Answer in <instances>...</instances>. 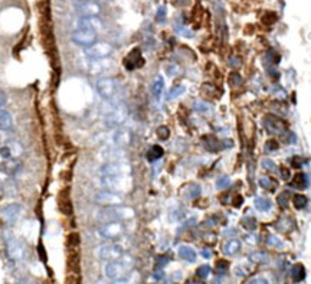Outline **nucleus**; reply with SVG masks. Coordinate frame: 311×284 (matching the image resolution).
<instances>
[{
  "mask_svg": "<svg viewBox=\"0 0 311 284\" xmlns=\"http://www.w3.org/2000/svg\"><path fill=\"white\" fill-rule=\"evenodd\" d=\"M131 267H133V258L128 255H123L120 260L108 261L105 264V276L113 282L120 280L131 273Z\"/></svg>",
  "mask_w": 311,
  "mask_h": 284,
  "instance_id": "obj_1",
  "label": "nucleus"
},
{
  "mask_svg": "<svg viewBox=\"0 0 311 284\" xmlns=\"http://www.w3.org/2000/svg\"><path fill=\"white\" fill-rule=\"evenodd\" d=\"M101 185L105 189L113 192H125L133 188V179L130 175L123 176H101Z\"/></svg>",
  "mask_w": 311,
  "mask_h": 284,
  "instance_id": "obj_2",
  "label": "nucleus"
},
{
  "mask_svg": "<svg viewBox=\"0 0 311 284\" xmlns=\"http://www.w3.org/2000/svg\"><path fill=\"white\" fill-rule=\"evenodd\" d=\"M135 216V212L133 208L128 207H108L107 210L103 211L100 213V219L105 222H111V221H125V219H133Z\"/></svg>",
  "mask_w": 311,
  "mask_h": 284,
  "instance_id": "obj_3",
  "label": "nucleus"
},
{
  "mask_svg": "<svg viewBox=\"0 0 311 284\" xmlns=\"http://www.w3.org/2000/svg\"><path fill=\"white\" fill-rule=\"evenodd\" d=\"M4 242H6V253L10 260L20 261L25 258V254H26L25 245L19 239H16L12 232H4Z\"/></svg>",
  "mask_w": 311,
  "mask_h": 284,
  "instance_id": "obj_4",
  "label": "nucleus"
},
{
  "mask_svg": "<svg viewBox=\"0 0 311 284\" xmlns=\"http://www.w3.org/2000/svg\"><path fill=\"white\" fill-rule=\"evenodd\" d=\"M95 88H97V92L100 94L101 98L107 100V101H111L117 95L120 85L119 82H117V79L105 76V78H101V79L97 81Z\"/></svg>",
  "mask_w": 311,
  "mask_h": 284,
  "instance_id": "obj_5",
  "label": "nucleus"
},
{
  "mask_svg": "<svg viewBox=\"0 0 311 284\" xmlns=\"http://www.w3.org/2000/svg\"><path fill=\"white\" fill-rule=\"evenodd\" d=\"M100 173L103 176H123V175H131V166L128 162L120 160V162H108L100 167Z\"/></svg>",
  "mask_w": 311,
  "mask_h": 284,
  "instance_id": "obj_6",
  "label": "nucleus"
},
{
  "mask_svg": "<svg viewBox=\"0 0 311 284\" xmlns=\"http://www.w3.org/2000/svg\"><path fill=\"white\" fill-rule=\"evenodd\" d=\"M72 42L75 45L84 46V48H88V46L94 45L97 42V32L91 29H85V28H78L72 32Z\"/></svg>",
  "mask_w": 311,
  "mask_h": 284,
  "instance_id": "obj_7",
  "label": "nucleus"
},
{
  "mask_svg": "<svg viewBox=\"0 0 311 284\" xmlns=\"http://www.w3.org/2000/svg\"><path fill=\"white\" fill-rule=\"evenodd\" d=\"M125 228L120 221H111V222H105L98 228V235L104 239H116L120 238L124 234Z\"/></svg>",
  "mask_w": 311,
  "mask_h": 284,
  "instance_id": "obj_8",
  "label": "nucleus"
},
{
  "mask_svg": "<svg viewBox=\"0 0 311 284\" xmlns=\"http://www.w3.org/2000/svg\"><path fill=\"white\" fill-rule=\"evenodd\" d=\"M114 48L108 42H95L94 45L85 48V55L91 60H104L113 54Z\"/></svg>",
  "mask_w": 311,
  "mask_h": 284,
  "instance_id": "obj_9",
  "label": "nucleus"
},
{
  "mask_svg": "<svg viewBox=\"0 0 311 284\" xmlns=\"http://www.w3.org/2000/svg\"><path fill=\"white\" fill-rule=\"evenodd\" d=\"M123 196L113 191H100L94 196V202L101 207H119L123 204Z\"/></svg>",
  "mask_w": 311,
  "mask_h": 284,
  "instance_id": "obj_10",
  "label": "nucleus"
},
{
  "mask_svg": "<svg viewBox=\"0 0 311 284\" xmlns=\"http://www.w3.org/2000/svg\"><path fill=\"white\" fill-rule=\"evenodd\" d=\"M128 116V111H127V107L123 104L114 105V108H111L105 117V124L108 127H117L121 126Z\"/></svg>",
  "mask_w": 311,
  "mask_h": 284,
  "instance_id": "obj_11",
  "label": "nucleus"
},
{
  "mask_svg": "<svg viewBox=\"0 0 311 284\" xmlns=\"http://www.w3.org/2000/svg\"><path fill=\"white\" fill-rule=\"evenodd\" d=\"M123 255H124V251L121 245H117V244L101 245L97 248V257L104 261H116V260H120Z\"/></svg>",
  "mask_w": 311,
  "mask_h": 284,
  "instance_id": "obj_12",
  "label": "nucleus"
},
{
  "mask_svg": "<svg viewBox=\"0 0 311 284\" xmlns=\"http://www.w3.org/2000/svg\"><path fill=\"white\" fill-rule=\"evenodd\" d=\"M23 208L19 204H7L0 210V218L4 224L13 225L20 218Z\"/></svg>",
  "mask_w": 311,
  "mask_h": 284,
  "instance_id": "obj_13",
  "label": "nucleus"
},
{
  "mask_svg": "<svg viewBox=\"0 0 311 284\" xmlns=\"http://www.w3.org/2000/svg\"><path fill=\"white\" fill-rule=\"evenodd\" d=\"M264 126L271 135H281L288 129L287 123L275 114H267L264 117Z\"/></svg>",
  "mask_w": 311,
  "mask_h": 284,
  "instance_id": "obj_14",
  "label": "nucleus"
},
{
  "mask_svg": "<svg viewBox=\"0 0 311 284\" xmlns=\"http://www.w3.org/2000/svg\"><path fill=\"white\" fill-rule=\"evenodd\" d=\"M75 10L81 15V17H91V16H98L101 13V6L97 1L84 0V1H78V4L75 6Z\"/></svg>",
  "mask_w": 311,
  "mask_h": 284,
  "instance_id": "obj_15",
  "label": "nucleus"
},
{
  "mask_svg": "<svg viewBox=\"0 0 311 284\" xmlns=\"http://www.w3.org/2000/svg\"><path fill=\"white\" fill-rule=\"evenodd\" d=\"M113 67H114L113 61L107 60V58H104V60H92L88 65V71L92 75L105 74L110 70H113Z\"/></svg>",
  "mask_w": 311,
  "mask_h": 284,
  "instance_id": "obj_16",
  "label": "nucleus"
},
{
  "mask_svg": "<svg viewBox=\"0 0 311 284\" xmlns=\"http://www.w3.org/2000/svg\"><path fill=\"white\" fill-rule=\"evenodd\" d=\"M22 169V163H19L15 159H7L0 162V172L6 176H15Z\"/></svg>",
  "mask_w": 311,
  "mask_h": 284,
  "instance_id": "obj_17",
  "label": "nucleus"
},
{
  "mask_svg": "<svg viewBox=\"0 0 311 284\" xmlns=\"http://www.w3.org/2000/svg\"><path fill=\"white\" fill-rule=\"evenodd\" d=\"M101 157L108 163V162H120L125 157V151L119 147H107L101 151Z\"/></svg>",
  "mask_w": 311,
  "mask_h": 284,
  "instance_id": "obj_18",
  "label": "nucleus"
},
{
  "mask_svg": "<svg viewBox=\"0 0 311 284\" xmlns=\"http://www.w3.org/2000/svg\"><path fill=\"white\" fill-rule=\"evenodd\" d=\"M79 28H85V29H91L98 32L103 29V22L98 16H91V17H81L78 22Z\"/></svg>",
  "mask_w": 311,
  "mask_h": 284,
  "instance_id": "obj_19",
  "label": "nucleus"
},
{
  "mask_svg": "<svg viewBox=\"0 0 311 284\" xmlns=\"http://www.w3.org/2000/svg\"><path fill=\"white\" fill-rule=\"evenodd\" d=\"M133 140V135L130 130H117L114 136H113V142L116 146L119 147H124V146H130Z\"/></svg>",
  "mask_w": 311,
  "mask_h": 284,
  "instance_id": "obj_20",
  "label": "nucleus"
},
{
  "mask_svg": "<svg viewBox=\"0 0 311 284\" xmlns=\"http://www.w3.org/2000/svg\"><path fill=\"white\" fill-rule=\"evenodd\" d=\"M124 65H125V68H128V70H134V68L143 65V58H141V55H140V51H138V49H134L133 52L125 58Z\"/></svg>",
  "mask_w": 311,
  "mask_h": 284,
  "instance_id": "obj_21",
  "label": "nucleus"
},
{
  "mask_svg": "<svg viewBox=\"0 0 311 284\" xmlns=\"http://www.w3.org/2000/svg\"><path fill=\"white\" fill-rule=\"evenodd\" d=\"M178 253H179V257H180L182 260L187 261V263H194V261H196V258H197L196 251L193 250L192 247H189V245H180V247H179Z\"/></svg>",
  "mask_w": 311,
  "mask_h": 284,
  "instance_id": "obj_22",
  "label": "nucleus"
},
{
  "mask_svg": "<svg viewBox=\"0 0 311 284\" xmlns=\"http://www.w3.org/2000/svg\"><path fill=\"white\" fill-rule=\"evenodd\" d=\"M13 127V119L9 111L0 108V132H7Z\"/></svg>",
  "mask_w": 311,
  "mask_h": 284,
  "instance_id": "obj_23",
  "label": "nucleus"
},
{
  "mask_svg": "<svg viewBox=\"0 0 311 284\" xmlns=\"http://www.w3.org/2000/svg\"><path fill=\"white\" fill-rule=\"evenodd\" d=\"M241 245H242V244H241L239 239H229V241L223 245V254L229 255V257L238 254V253L241 251Z\"/></svg>",
  "mask_w": 311,
  "mask_h": 284,
  "instance_id": "obj_24",
  "label": "nucleus"
},
{
  "mask_svg": "<svg viewBox=\"0 0 311 284\" xmlns=\"http://www.w3.org/2000/svg\"><path fill=\"white\" fill-rule=\"evenodd\" d=\"M291 279L294 283H301L306 279V269L301 263H297L291 269Z\"/></svg>",
  "mask_w": 311,
  "mask_h": 284,
  "instance_id": "obj_25",
  "label": "nucleus"
},
{
  "mask_svg": "<svg viewBox=\"0 0 311 284\" xmlns=\"http://www.w3.org/2000/svg\"><path fill=\"white\" fill-rule=\"evenodd\" d=\"M203 144H205V147L209 151H218V150L221 149V143L213 136H205L203 137Z\"/></svg>",
  "mask_w": 311,
  "mask_h": 284,
  "instance_id": "obj_26",
  "label": "nucleus"
},
{
  "mask_svg": "<svg viewBox=\"0 0 311 284\" xmlns=\"http://www.w3.org/2000/svg\"><path fill=\"white\" fill-rule=\"evenodd\" d=\"M249 260L255 264H265L269 261V254H267L265 251H255L249 254Z\"/></svg>",
  "mask_w": 311,
  "mask_h": 284,
  "instance_id": "obj_27",
  "label": "nucleus"
},
{
  "mask_svg": "<svg viewBox=\"0 0 311 284\" xmlns=\"http://www.w3.org/2000/svg\"><path fill=\"white\" fill-rule=\"evenodd\" d=\"M163 88L164 79L162 76H157V78L153 81V84H151V92H153V95H154L156 98H159V97L162 95V92H163Z\"/></svg>",
  "mask_w": 311,
  "mask_h": 284,
  "instance_id": "obj_28",
  "label": "nucleus"
},
{
  "mask_svg": "<svg viewBox=\"0 0 311 284\" xmlns=\"http://www.w3.org/2000/svg\"><path fill=\"white\" fill-rule=\"evenodd\" d=\"M164 154V150L163 147H160V146H151L150 150L147 151V159L150 162H154V160H157V159H160L162 156Z\"/></svg>",
  "mask_w": 311,
  "mask_h": 284,
  "instance_id": "obj_29",
  "label": "nucleus"
},
{
  "mask_svg": "<svg viewBox=\"0 0 311 284\" xmlns=\"http://www.w3.org/2000/svg\"><path fill=\"white\" fill-rule=\"evenodd\" d=\"M291 186L296 189H304L307 186V176L304 173H297L291 182Z\"/></svg>",
  "mask_w": 311,
  "mask_h": 284,
  "instance_id": "obj_30",
  "label": "nucleus"
},
{
  "mask_svg": "<svg viewBox=\"0 0 311 284\" xmlns=\"http://www.w3.org/2000/svg\"><path fill=\"white\" fill-rule=\"evenodd\" d=\"M253 205H255V208L258 211H267L271 208V202L268 199H265V198H261V196L255 198Z\"/></svg>",
  "mask_w": 311,
  "mask_h": 284,
  "instance_id": "obj_31",
  "label": "nucleus"
},
{
  "mask_svg": "<svg viewBox=\"0 0 311 284\" xmlns=\"http://www.w3.org/2000/svg\"><path fill=\"white\" fill-rule=\"evenodd\" d=\"M293 204H294V207H296L297 210H303V208H306V207H307V196H304V195H301V194L294 195V198H293Z\"/></svg>",
  "mask_w": 311,
  "mask_h": 284,
  "instance_id": "obj_32",
  "label": "nucleus"
},
{
  "mask_svg": "<svg viewBox=\"0 0 311 284\" xmlns=\"http://www.w3.org/2000/svg\"><path fill=\"white\" fill-rule=\"evenodd\" d=\"M242 226L247 229V231H253L256 228V219L253 216H244L242 221H241Z\"/></svg>",
  "mask_w": 311,
  "mask_h": 284,
  "instance_id": "obj_33",
  "label": "nucleus"
},
{
  "mask_svg": "<svg viewBox=\"0 0 311 284\" xmlns=\"http://www.w3.org/2000/svg\"><path fill=\"white\" fill-rule=\"evenodd\" d=\"M0 156H1V159H3V160L13 159V157H15V153H13V150H12V147H10V144H9V143L0 147Z\"/></svg>",
  "mask_w": 311,
  "mask_h": 284,
  "instance_id": "obj_34",
  "label": "nucleus"
},
{
  "mask_svg": "<svg viewBox=\"0 0 311 284\" xmlns=\"http://www.w3.org/2000/svg\"><path fill=\"white\" fill-rule=\"evenodd\" d=\"M259 185H261L264 189H268V191H274V189L277 188V182L272 180L271 178H267V176L259 178Z\"/></svg>",
  "mask_w": 311,
  "mask_h": 284,
  "instance_id": "obj_35",
  "label": "nucleus"
},
{
  "mask_svg": "<svg viewBox=\"0 0 311 284\" xmlns=\"http://www.w3.org/2000/svg\"><path fill=\"white\" fill-rule=\"evenodd\" d=\"M268 245L269 247H272V248H278V250H281L284 248V242H282L281 239L278 238V235H269L267 239Z\"/></svg>",
  "mask_w": 311,
  "mask_h": 284,
  "instance_id": "obj_36",
  "label": "nucleus"
},
{
  "mask_svg": "<svg viewBox=\"0 0 311 284\" xmlns=\"http://www.w3.org/2000/svg\"><path fill=\"white\" fill-rule=\"evenodd\" d=\"M186 87L185 85H175L172 90L169 91V100H173V98H178L182 94H185Z\"/></svg>",
  "mask_w": 311,
  "mask_h": 284,
  "instance_id": "obj_37",
  "label": "nucleus"
},
{
  "mask_svg": "<svg viewBox=\"0 0 311 284\" xmlns=\"http://www.w3.org/2000/svg\"><path fill=\"white\" fill-rule=\"evenodd\" d=\"M135 280H137V274L130 273V274H128V276H125L124 279L114 280L111 284H135Z\"/></svg>",
  "mask_w": 311,
  "mask_h": 284,
  "instance_id": "obj_38",
  "label": "nucleus"
},
{
  "mask_svg": "<svg viewBox=\"0 0 311 284\" xmlns=\"http://www.w3.org/2000/svg\"><path fill=\"white\" fill-rule=\"evenodd\" d=\"M277 201H278V205H280L281 208H287L288 204H290V194H288V192H282V194L278 195Z\"/></svg>",
  "mask_w": 311,
  "mask_h": 284,
  "instance_id": "obj_39",
  "label": "nucleus"
},
{
  "mask_svg": "<svg viewBox=\"0 0 311 284\" xmlns=\"http://www.w3.org/2000/svg\"><path fill=\"white\" fill-rule=\"evenodd\" d=\"M261 165H262V167L265 169V170H268V172H275L277 170V165H275V162L274 160H271V159H262L261 160Z\"/></svg>",
  "mask_w": 311,
  "mask_h": 284,
  "instance_id": "obj_40",
  "label": "nucleus"
},
{
  "mask_svg": "<svg viewBox=\"0 0 311 284\" xmlns=\"http://www.w3.org/2000/svg\"><path fill=\"white\" fill-rule=\"evenodd\" d=\"M210 271H212L210 266L205 264V266H200L199 269L196 270V274H197V277H200V279H206V277H209Z\"/></svg>",
  "mask_w": 311,
  "mask_h": 284,
  "instance_id": "obj_41",
  "label": "nucleus"
},
{
  "mask_svg": "<svg viewBox=\"0 0 311 284\" xmlns=\"http://www.w3.org/2000/svg\"><path fill=\"white\" fill-rule=\"evenodd\" d=\"M241 82H242V76L238 74V72H231V75H229V84H231V87L241 85Z\"/></svg>",
  "mask_w": 311,
  "mask_h": 284,
  "instance_id": "obj_42",
  "label": "nucleus"
},
{
  "mask_svg": "<svg viewBox=\"0 0 311 284\" xmlns=\"http://www.w3.org/2000/svg\"><path fill=\"white\" fill-rule=\"evenodd\" d=\"M157 136H159L160 140H167V139L170 137V130H169V127L160 126V127L157 129Z\"/></svg>",
  "mask_w": 311,
  "mask_h": 284,
  "instance_id": "obj_43",
  "label": "nucleus"
},
{
  "mask_svg": "<svg viewBox=\"0 0 311 284\" xmlns=\"http://www.w3.org/2000/svg\"><path fill=\"white\" fill-rule=\"evenodd\" d=\"M229 183H231L229 178L228 176H222V178H219V179L216 180V188L218 189H225V188L229 186Z\"/></svg>",
  "mask_w": 311,
  "mask_h": 284,
  "instance_id": "obj_44",
  "label": "nucleus"
},
{
  "mask_svg": "<svg viewBox=\"0 0 311 284\" xmlns=\"http://www.w3.org/2000/svg\"><path fill=\"white\" fill-rule=\"evenodd\" d=\"M210 108V105L206 104V103H202V101H197L196 104H194V110L196 111H207Z\"/></svg>",
  "mask_w": 311,
  "mask_h": 284,
  "instance_id": "obj_45",
  "label": "nucleus"
},
{
  "mask_svg": "<svg viewBox=\"0 0 311 284\" xmlns=\"http://www.w3.org/2000/svg\"><path fill=\"white\" fill-rule=\"evenodd\" d=\"M280 172H281V176H282V179H285V180H288L290 179V169L288 167H280Z\"/></svg>",
  "mask_w": 311,
  "mask_h": 284,
  "instance_id": "obj_46",
  "label": "nucleus"
},
{
  "mask_svg": "<svg viewBox=\"0 0 311 284\" xmlns=\"http://www.w3.org/2000/svg\"><path fill=\"white\" fill-rule=\"evenodd\" d=\"M167 263H169V258H167V257H164V255L163 257H159V258H157V267H159V269H160V267H164Z\"/></svg>",
  "mask_w": 311,
  "mask_h": 284,
  "instance_id": "obj_47",
  "label": "nucleus"
},
{
  "mask_svg": "<svg viewBox=\"0 0 311 284\" xmlns=\"http://www.w3.org/2000/svg\"><path fill=\"white\" fill-rule=\"evenodd\" d=\"M291 163H293V166H294V167H297V169H298V167H301V166H303V159H301L300 156H296V157H293Z\"/></svg>",
  "mask_w": 311,
  "mask_h": 284,
  "instance_id": "obj_48",
  "label": "nucleus"
},
{
  "mask_svg": "<svg viewBox=\"0 0 311 284\" xmlns=\"http://www.w3.org/2000/svg\"><path fill=\"white\" fill-rule=\"evenodd\" d=\"M199 195H200V188L194 185L192 189H190V195H189V196H190V198H197Z\"/></svg>",
  "mask_w": 311,
  "mask_h": 284,
  "instance_id": "obj_49",
  "label": "nucleus"
},
{
  "mask_svg": "<svg viewBox=\"0 0 311 284\" xmlns=\"http://www.w3.org/2000/svg\"><path fill=\"white\" fill-rule=\"evenodd\" d=\"M164 15H166V7L162 6V7L159 9V12H157V20H159V22H163Z\"/></svg>",
  "mask_w": 311,
  "mask_h": 284,
  "instance_id": "obj_50",
  "label": "nucleus"
},
{
  "mask_svg": "<svg viewBox=\"0 0 311 284\" xmlns=\"http://www.w3.org/2000/svg\"><path fill=\"white\" fill-rule=\"evenodd\" d=\"M79 244V237L76 234H71L69 235V245H76Z\"/></svg>",
  "mask_w": 311,
  "mask_h": 284,
  "instance_id": "obj_51",
  "label": "nucleus"
},
{
  "mask_svg": "<svg viewBox=\"0 0 311 284\" xmlns=\"http://www.w3.org/2000/svg\"><path fill=\"white\" fill-rule=\"evenodd\" d=\"M200 255L203 257V258H206V260H209V258H212V251L209 250V248H203L202 251H200Z\"/></svg>",
  "mask_w": 311,
  "mask_h": 284,
  "instance_id": "obj_52",
  "label": "nucleus"
},
{
  "mask_svg": "<svg viewBox=\"0 0 311 284\" xmlns=\"http://www.w3.org/2000/svg\"><path fill=\"white\" fill-rule=\"evenodd\" d=\"M267 149L268 150H275L278 149V143L275 140H269L267 143Z\"/></svg>",
  "mask_w": 311,
  "mask_h": 284,
  "instance_id": "obj_53",
  "label": "nucleus"
},
{
  "mask_svg": "<svg viewBox=\"0 0 311 284\" xmlns=\"http://www.w3.org/2000/svg\"><path fill=\"white\" fill-rule=\"evenodd\" d=\"M6 101H7V100H6V94H4L3 90L0 88V107H3V105L6 104Z\"/></svg>",
  "mask_w": 311,
  "mask_h": 284,
  "instance_id": "obj_54",
  "label": "nucleus"
},
{
  "mask_svg": "<svg viewBox=\"0 0 311 284\" xmlns=\"http://www.w3.org/2000/svg\"><path fill=\"white\" fill-rule=\"evenodd\" d=\"M228 266H229L228 261H219V263H218V269L222 270V271H225V270L228 269Z\"/></svg>",
  "mask_w": 311,
  "mask_h": 284,
  "instance_id": "obj_55",
  "label": "nucleus"
},
{
  "mask_svg": "<svg viewBox=\"0 0 311 284\" xmlns=\"http://www.w3.org/2000/svg\"><path fill=\"white\" fill-rule=\"evenodd\" d=\"M249 284H268V282L265 279H255V280H252Z\"/></svg>",
  "mask_w": 311,
  "mask_h": 284,
  "instance_id": "obj_56",
  "label": "nucleus"
},
{
  "mask_svg": "<svg viewBox=\"0 0 311 284\" xmlns=\"http://www.w3.org/2000/svg\"><path fill=\"white\" fill-rule=\"evenodd\" d=\"M231 62H229V64H231V67H235V68H237V67H239V65H241V64H239V58H231Z\"/></svg>",
  "mask_w": 311,
  "mask_h": 284,
  "instance_id": "obj_57",
  "label": "nucleus"
},
{
  "mask_svg": "<svg viewBox=\"0 0 311 284\" xmlns=\"http://www.w3.org/2000/svg\"><path fill=\"white\" fill-rule=\"evenodd\" d=\"M186 284H205L203 282H187Z\"/></svg>",
  "mask_w": 311,
  "mask_h": 284,
  "instance_id": "obj_58",
  "label": "nucleus"
},
{
  "mask_svg": "<svg viewBox=\"0 0 311 284\" xmlns=\"http://www.w3.org/2000/svg\"><path fill=\"white\" fill-rule=\"evenodd\" d=\"M75 1H84V0H75Z\"/></svg>",
  "mask_w": 311,
  "mask_h": 284,
  "instance_id": "obj_59",
  "label": "nucleus"
}]
</instances>
